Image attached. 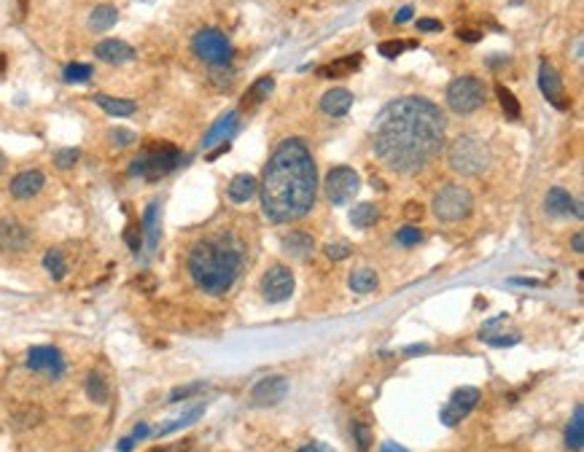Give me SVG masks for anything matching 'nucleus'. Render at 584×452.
I'll list each match as a JSON object with an SVG mask.
<instances>
[{
	"mask_svg": "<svg viewBox=\"0 0 584 452\" xmlns=\"http://www.w3.org/2000/svg\"><path fill=\"white\" fill-rule=\"evenodd\" d=\"M92 65H84V62H71L65 70H62V78L68 81V84H86L89 78H92Z\"/></svg>",
	"mask_w": 584,
	"mask_h": 452,
	"instance_id": "obj_33",
	"label": "nucleus"
},
{
	"mask_svg": "<svg viewBox=\"0 0 584 452\" xmlns=\"http://www.w3.org/2000/svg\"><path fill=\"white\" fill-rule=\"evenodd\" d=\"M86 396L95 404L108 401V382H105V377H103L100 372H92V374L86 377Z\"/></svg>",
	"mask_w": 584,
	"mask_h": 452,
	"instance_id": "obj_32",
	"label": "nucleus"
},
{
	"mask_svg": "<svg viewBox=\"0 0 584 452\" xmlns=\"http://www.w3.org/2000/svg\"><path fill=\"white\" fill-rule=\"evenodd\" d=\"M353 105V95L348 89H329L323 98H320V108L329 116H345Z\"/></svg>",
	"mask_w": 584,
	"mask_h": 452,
	"instance_id": "obj_19",
	"label": "nucleus"
},
{
	"mask_svg": "<svg viewBox=\"0 0 584 452\" xmlns=\"http://www.w3.org/2000/svg\"><path fill=\"white\" fill-rule=\"evenodd\" d=\"M447 162L458 175H482L493 162V151L482 137L461 135L452 140L450 151H447Z\"/></svg>",
	"mask_w": 584,
	"mask_h": 452,
	"instance_id": "obj_4",
	"label": "nucleus"
},
{
	"mask_svg": "<svg viewBox=\"0 0 584 452\" xmlns=\"http://www.w3.org/2000/svg\"><path fill=\"white\" fill-rule=\"evenodd\" d=\"M380 452H407V450H404V447H399V444H393V441H385Z\"/></svg>",
	"mask_w": 584,
	"mask_h": 452,
	"instance_id": "obj_52",
	"label": "nucleus"
},
{
	"mask_svg": "<svg viewBox=\"0 0 584 452\" xmlns=\"http://www.w3.org/2000/svg\"><path fill=\"white\" fill-rule=\"evenodd\" d=\"M148 433H151V428H148L146 423H140V426H137V428H135V431H132V433H130V439H132V441H137V439H146Z\"/></svg>",
	"mask_w": 584,
	"mask_h": 452,
	"instance_id": "obj_47",
	"label": "nucleus"
},
{
	"mask_svg": "<svg viewBox=\"0 0 584 452\" xmlns=\"http://www.w3.org/2000/svg\"><path fill=\"white\" fill-rule=\"evenodd\" d=\"M181 164V151L170 143H157L140 151L130 164V175L135 178H146V181H157L162 175L172 172Z\"/></svg>",
	"mask_w": 584,
	"mask_h": 452,
	"instance_id": "obj_5",
	"label": "nucleus"
},
{
	"mask_svg": "<svg viewBox=\"0 0 584 452\" xmlns=\"http://www.w3.org/2000/svg\"><path fill=\"white\" fill-rule=\"evenodd\" d=\"M132 447H135V441L130 439V436H124V439H122V444H119V452H130V450H132Z\"/></svg>",
	"mask_w": 584,
	"mask_h": 452,
	"instance_id": "obj_53",
	"label": "nucleus"
},
{
	"mask_svg": "<svg viewBox=\"0 0 584 452\" xmlns=\"http://www.w3.org/2000/svg\"><path fill=\"white\" fill-rule=\"evenodd\" d=\"M108 140L113 143V146L127 148V146H132V143L137 140V137H135L132 130H124V127H113V130L108 132Z\"/></svg>",
	"mask_w": 584,
	"mask_h": 452,
	"instance_id": "obj_38",
	"label": "nucleus"
},
{
	"mask_svg": "<svg viewBox=\"0 0 584 452\" xmlns=\"http://www.w3.org/2000/svg\"><path fill=\"white\" fill-rule=\"evenodd\" d=\"M573 196L565 191V189H560V186H555V189H549L547 191V199H544V210H547L549 216H568L573 210Z\"/></svg>",
	"mask_w": 584,
	"mask_h": 452,
	"instance_id": "obj_20",
	"label": "nucleus"
},
{
	"mask_svg": "<svg viewBox=\"0 0 584 452\" xmlns=\"http://www.w3.org/2000/svg\"><path fill=\"white\" fill-rule=\"evenodd\" d=\"M202 415H205V406L199 404V406L189 409V412H186V415H181L178 420H172V423H167L165 428H159V436H167V433H172V431H181V428L192 426L197 417H202Z\"/></svg>",
	"mask_w": 584,
	"mask_h": 452,
	"instance_id": "obj_34",
	"label": "nucleus"
},
{
	"mask_svg": "<svg viewBox=\"0 0 584 452\" xmlns=\"http://www.w3.org/2000/svg\"><path fill=\"white\" fill-rule=\"evenodd\" d=\"M275 89V78L272 75H261V78H256L254 84L248 86V92H245L243 98V105L245 108H254V105H259V103H264V98H269V92Z\"/></svg>",
	"mask_w": 584,
	"mask_h": 452,
	"instance_id": "obj_23",
	"label": "nucleus"
},
{
	"mask_svg": "<svg viewBox=\"0 0 584 452\" xmlns=\"http://www.w3.org/2000/svg\"><path fill=\"white\" fill-rule=\"evenodd\" d=\"M565 444H568V450L579 452L584 444V409L582 406H576V412H573V420L571 426H568V431H565Z\"/></svg>",
	"mask_w": 584,
	"mask_h": 452,
	"instance_id": "obj_28",
	"label": "nucleus"
},
{
	"mask_svg": "<svg viewBox=\"0 0 584 452\" xmlns=\"http://www.w3.org/2000/svg\"><path fill=\"white\" fill-rule=\"evenodd\" d=\"M434 216L439 221H447V224H455V221H463L471 208H474V199H471V191L461 184H447L442 186L437 194H434Z\"/></svg>",
	"mask_w": 584,
	"mask_h": 452,
	"instance_id": "obj_6",
	"label": "nucleus"
},
{
	"mask_svg": "<svg viewBox=\"0 0 584 452\" xmlns=\"http://www.w3.org/2000/svg\"><path fill=\"white\" fill-rule=\"evenodd\" d=\"M299 452H334L329 447V444H323V441H313V444H307V447H302Z\"/></svg>",
	"mask_w": 584,
	"mask_h": 452,
	"instance_id": "obj_46",
	"label": "nucleus"
},
{
	"mask_svg": "<svg viewBox=\"0 0 584 452\" xmlns=\"http://www.w3.org/2000/svg\"><path fill=\"white\" fill-rule=\"evenodd\" d=\"M78 159H81V151H78V148H62V151H57V154H54V164H57L60 170H68V167H73Z\"/></svg>",
	"mask_w": 584,
	"mask_h": 452,
	"instance_id": "obj_37",
	"label": "nucleus"
},
{
	"mask_svg": "<svg viewBox=\"0 0 584 452\" xmlns=\"http://www.w3.org/2000/svg\"><path fill=\"white\" fill-rule=\"evenodd\" d=\"M256 189H259V184H256L254 175H234L229 184V199L231 202H248L256 194Z\"/></svg>",
	"mask_w": 584,
	"mask_h": 452,
	"instance_id": "obj_24",
	"label": "nucleus"
},
{
	"mask_svg": "<svg viewBox=\"0 0 584 452\" xmlns=\"http://www.w3.org/2000/svg\"><path fill=\"white\" fill-rule=\"evenodd\" d=\"M412 11H414L412 6H404L402 11L396 14V22H399V25H404V22H410V19H412Z\"/></svg>",
	"mask_w": 584,
	"mask_h": 452,
	"instance_id": "obj_48",
	"label": "nucleus"
},
{
	"mask_svg": "<svg viewBox=\"0 0 584 452\" xmlns=\"http://www.w3.org/2000/svg\"><path fill=\"white\" fill-rule=\"evenodd\" d=\"M30 243V232L16 221H0V248L6 251H22Z\"/></svg>",
	"mask_w": 584,
	"mask_h": 452,
	"instance_id": "obj_18",
	"label": "nucleus"
},
{
	"mask_svg": "<svg viewBox=\"0 0 584 452\" xmlns=\"http://www.w3.org/2000/svg\"><path fill=\"white\" fill-rule=\"evenodd\" d=\"M27 369L33 372H41L46 377L57 379L65 374V358L57 347H49V345H41V347H30L27 353Z\"/></svg>",
	"mask_w": 584,
	"mask_h": 452,
	"instance_id": "obj_11",
	"label": "nucleus"
},
{
	"mask_svg": "<svg viewBox=\"0 0 584 452\" xmlns=\"http://www.w3.org/2000/svg\"><path fill=\"white\" fill-rule=\"evenodd\" d=\"M396 240H399L404 248H412V245H417L420 240H423V232H420L417 226H402L399 234H396Z\"/></svg>",
	"mask_w": 584,
	"mask_h": 452,
	"instance_id": "obj_39",
	"label": "nucleus"
},
{
	"mask_svg": "<svg viewBox=\"0 0 584 452\" xmlns=\"http://www.w3.org/2000/svg\"><path fill=\"white\" fill-rule=\"evenodd\" d=\"M407 216H410V219H417V216H423V208H420L417 202H410V205H407Z\"/></svg>",
	"mask_w": 584,
	"mask_h": 452,
	"instance_id": "obj_50",
	"label": "nucleus"
},
{
	"mask_svg": "<svg viewBox=\"0 0 584 452\" xmlns=\"http://www.w3.org/2000/svg\"><path fill=\"white\" fill-rule=\"evenodd\" d=\"M361 65V54H350V57H342V60H334L331 65L320 68L318 73L323 78H342V75H350L353 70H358Z\"/></svg>",
	"mask_w": 584,
	"mask_h": 452,
	"instance_id": "obj_25",
	"label": "nucleus"
},
{
	"mask_svg": "<svg viewBox=\"0 0 584 452\" xmlns=\"http://www.w3.org/2000/svg\"><path fill=\"white\" fill-rule=\"evenodd\" d=\"M143 240H146V251L154 253L159 245V202H151L143 213Z\"/></svg>",
	"mask_w": 584,
	"mask_h": 452,
	"instance_id": "obj_21",
	"label": "nucleus"
},
{
	"mask_svg": "<svg viewBox=\"0 0 584 452\" xmlns=\"http://www.w3.org/2000/svg\"><path fill=\"white\" fill-rule=\"evenodd\" d=\"M98 60L108 62V65H124V62L135 60V49L130 43H124L119 38H108V41H100L95 46Z\"/></svg>",
	"mask_w": 584,
	"mask_h": 452,
	"instance_id": "obj_16",
	"label": "nucleus"
},
{
	"mask_svg": "<svg viewBox=\"0 0 584 452\" xmlns=\"http://www.w3.org/2000/svg\"><path fill=\"white\" fill-rule=\"evenodd\" d=\"M538 89H541V95L555 105V108H568V103H565V92H563V84H560V75L558 70H555V65H549V62H541L538 65Z\"/></svg>",
	"mask_w": 584,
	"mask_h": 452,
	"instance_id": "obj_14",
	"label": "nucleus"
},
{
	"mask_svg": "<svg viewBox=\"0 0 584 452\" xmlns=\"http://www.w3.org/2000/svg\"><path fill=\"white\" fill-rule=\"evenodd\" d=\"M243 267V256L237 248L219 240L197 243L189 253V272L194 283L207 293H226L234 285Z\"/></svg>",
	"mask_w": 584,
	"mask_h": 452,
	"instance_id": "obj_3",
	"label": "nucleus"
},
{
	"mask_svg": "<svg viewBox=\"0 0 584 452\" xmlns=\"http://www.w3.org/2000/svg\"><path fill=\"white\" fill-rule=\"evenodd\" d=\"M205 385H186V388H178V391H172L170 393V401H181V399H186V396H192V393H197V391H202Z\"/></svg>",
	"mask_w": 584,
	"mask_h": 452,
	"instance_id": "obj_44",
	"label": "nucleus"
},
{
	"mask_svg": "<svg viewBox=\"0 0 584 452\" xmlns=\"http://www.w3.org/2000/svg\"><path fill=\"white\" fill-rule=\"evenodd\" d=\"M323 186H326L329 202L345 205V202H350V199L358 194L361 178H358V172H355L353 167H334V170L326 175V184Z\"/></svg>",
	"mask_w": 584,
	"mask_h": 452,
	"instance_id": "obj_9",
	"label": "nucleus"
},
{
	"mask_svg": "<svg viewBox=\"0 0 584 452\" xmlns=\"http://www.w3.org/2000/svg\"><path fill=\"white\" fill-rule=\"evenodd\" d=\"M458 38H461V41H469V43H476V41H479V33H476V30H458Z\"/></svg>",
	"mask_w": 584,
	"mask_h": 452,
	"instance_id": "obj_49",
	"label": "nucleus"
},
{
	"mask_svg": "<svg viewBox=\"0 0 584 452\" xmlns=\"http://www.w3.org/2000/svg\"><path fill=\"white\" fill-rule=\"evenodd\" d=\"M116 19H119V11L105 3V6H98V9L92 11V16H89V27L98 30V33H105V30H110V27L116 25Z\"/></svg>",
	"mask_w": 584,
	"mask_h": 452,
	"instance_id": "obj_27",
	"label": "nucleus"
},
{
	"mask_svg": "<svg viewBox=\"0 0 584 452\" xmlns=\"http://www.w3.org/2000/svg\"><path fill=\"white\" fill-rule=\"evenodd\" d=\"M43 186H46V175L41 170H25L19 172L16 178L11 181V196L14 199H33L36 194H41L43 191Z\"/></svg>",
	"mask_w": 584,
	"mask_h": 452,
	"instance_id": "obj_15",
	"label": "nucleus"
},
{
	"mask_svg": "<svg viewBox=\"0 0 584 452\" xmlns=\"http://www.w3.org/2000/svg\"><path fill=\"white\" fill-rule=\"evenodd\" d=\"M192 46H194L197 57L205 60L207 65H213V68H224L231 60L229 38L219 33V30H199L194 41H192Z\"/></svg>",
	"mask_w": 584,
	"mask_h": 452,
	"instance_id": "obj_8",
	"label": "nucleus"
},
{
	"mask_svg": "<svg viewBox=\"0 0 584 452\" xmlns=\"http://www.w3.org/2000/svg\"><path fill=\"white\" fill-rule=\"evenodd\" d=\"M261 293H264V299H267V302H272V305H278V302H286V299H291V293H293V272L288 267H283V264H275V267H269L267 272H264V278H261Z\"/></svg>",
	"mask_w": 584,
	"mask_h": 452,
	"instance_id": "obj_10",
	"label": "nucleus"
},
{
	"mask_svg": "<svg viewBox=\"0 0 584 452\" xmlns=\"http://www.w3.org/2000/svg\"><path fill=\"white\" fill-rule=\"evenodd\" d=\"M95 105H100V108L105 110L108 116H130V113H135L137 110V105H135L132 100H124V98H110V95H95Z\"/></svg>",
	"mask_w": 584,
	"mask_h": 452,
	"instance_id": "obj_22",
	"label": "nucleus"
},
{
	"mask_svg": "<svg viewBox=\"0 0 584 452\" xmlns=\"http://www.w3.org/2000/svg\"><path fill=\"white\" fill-rule=\"evenodd\" d=\"M283 248H286V253H291V256L296 258H305L313 248H316V243H313V237L305 232H291L283 237Z\"/></svg>",
	"mask_w": 584,
	"mask_h": 452,
	"instance_id": "obj_26",
	"label": "nucleus"
},
{
	"mask_svg": "<svg viewBox=\"0 0 584 452\" xmlns=\"http://www.w3.org/2000/svg\"><path fill=\"white\" fill-rule=\"evenodd\" d=\"M124 243L130 245L132 253H137V251H140V243H143V229H140L137 224H130L127 232H124Z\"/></svg>",
	"mask_w": 584,
	"mask_h": 452,
	"instance_id": "obj_40",
	"label": "nucleus"
},
{
	"mask_svg": "<svg viewBox=\"0 0 584 452\" xmlns=\"http://www.w3.org/2000/svg\"><path fill=\"white\" fill-rule=\"evenodd\" d=\"M3 70H6V57L0 54V75H3Z\"/></svg>",
	"mask_w": 584,
	"mask_h": 452,
	"instance_id": "obj_54",
	"label": "nucleus"
},
{
	"mask_svg": "<svg viewBox=\"0 0 584 452\" xmlns=\"http://www.w3.org/2000/svg\"><path fill=\"white\" fill-rule=\"evenodd\" d=\"M234 127H237V110H229V113H224L219 122L213 124L210 130L205 132V137H202V148H213V146H221V143H226L231 137V132H234Z\"/></svg>",
	"mask_w": 584,
	"mask_h": 452,
	"instance_id": "obj_17",
	"label": "nucleus"
},
{
	"mask_svg": "<svg viewBox=\"0 0 584 452\" xmlns=\"http://www.w3.org/2000/svg\"><path fill=\"white\" fill-rule=\"evenodd\" d=\"M350 288H353L355 293H372L377 288V272L369 267L355 269L353 275H350Z\"/></svg>",
	"mask_w": 584,
	"mask_h": 452,
	"instance_id": "obj_30",
	"label": "nucleus"
},
{
	"mask_svg": "<svg viewBox=\"0 0 584 452\" xmlns=\"http://www.w3.org/2000/svg\"><path fill=\"white\" fill-rule=\"evenodd\" d=\"M447 105L452 113L466 116L474 113L485 105V81H479L476 75H461L447 86Z\"/></svg>",
	"mask_w": 584,
	"mask_h": 452,
	"instance_id": "obj_7",
	"label": "nucleus"
},
{
	"mask_svg": "<svg viewBox=\"0 0 584 452\" xmlns=\"http://www.w3.org/2000/svg\"><path fill=\"white\" fill-rule=\"evenodd\" d=\"M571 245H573V251H576V253H582V251H584V248H582V245H584V237H582V234H573Z\"/></svg>",
	"mask_w": 584,
	"mask_h": 452,
	"instance_id": "obj_51",
	"label": "nucleus"
},
{
	"mask_svg": "<svg viewBox=\"0 0 584 452\" xmlns=\"http://www.w3.org/2000/svg\"><path fill=\"white\" fill-rule=\"evenodd\" d=\"M326 256H329L331 261H342V258L350 256V245L348 243H329L326 245Z\"/></svg>",
	"mask_w": 584,
	"mask_h": 452,
	"instance_id": "obj_41",
	"label": "nucleus"
},
{
	"mask_svg": "<svg viewBox=\"0 0 584 452\" xmlns=\"http://www.w3.org/2000/svg\"><path fill=\"white\" fill-rule=\"evenodd\" d=\"M286 393H288V379L283 374H275V377H264L261 382H256L251 399H254L256 406H272V404L283 401Z\"/></svg>",
	"mask_w": 584,
	"mask_h": 452,
	"instance_id": "obj_13",
	"label": "nucleus"
},
{
	"mask_svg": "<svg viewBox=\"0 0 584 452\" xmlns=\"http://www.w3.org/2000/svg\"><path fill=\"white\" fill-rule=\"evenodd\" d=\"M43 269L49 272L54 280H62L68 275V258L62 253V248H51L49 253L43 256Z\"/></svg>",
	"mask_w": 584,
	"mask_h": 452,
	"instance_id": "obj_29",
	"label": "nucleus"
},
{
	"mask_svg": "<svg viewBox=\"0 0 584 452\" xmlns=\"http://www.w3.org/2000/svg\"><path fill=\"white\" fill-rule=\"evenodd\" d=\"M496 95H499V103L501 108H504V113H506V119H520V103H517V98L511 95L509 89L504 84L496 86Z\"/></svg>",
	"mask_w": 584,
	"mask_h": 452,
	"instance_id": "obj_35",
	"label": "nucleus"
},
{
	"mask_svg": "<svg viewBox=\"0 0 584 452\" xmlns=\"http://www.w3.org/2000/svg\"><path fill=\"white\" fill-rule=\"evenodd\" d=\"M479 404V391L476 388H458V391L450 396L447 406L442 409V423L444 426H458L463 417L469 415Z\"/></svg>",
	"mask_w": 584,
	"mask_h": 452,
	"instance_id": "obj_12",
	"label": "nucleus"
},
{
	"mask_svg": "<svg viewBox=\"0 0 584 452\" xmlns=\"http://www.w3.org/2000/svg\"><path fill=\"white\" fill-rule=\"evenodd\" d=\"M417 43L414 41H382L377 46V51L382 54V57H388V60H393V57H399L404 49H414Z\"/></svg>",
	"mask_w": 584,
	"mask_h": 452,
	"instance_id": "obj_36",
	"label": "nucleus"
},
{
	"mask_svg": "<svg viewBox=\"0 0 584 452\" xmlns=\"http://www.w3.org/2000/svg\"><path fill=\"white\" fill-rule=\"evenodd\" d=\"M318 170L310 148L302 140H283L264 167L261 208L269 221L291 224L305 219L316 205Z\"/></svg>",
	"mask_w": 584,
	"mask_h": 452,
	"instance_id": "obj_2",
	"label": "nucleus"
},
{
	"mask_svg": "<svg viewBox=\"0 0 584 452\" xmlns=\"http://www.w3.org/2000/svg\"><path fill=\"white\" fill-rule=\"evenodd\" d=\"M6 170V157H3V154H0V172Z\"/></svg>",
	"mask_w": 584,
	"mask_h": 452,
	"instance_id": "obj_55",
	"label": "nucleus"
},
{
	"mask_svg": "<svg viewBox=\"0 0 584 452\" xmlns=\"http://www.w3.org/2000/svg\"><path fill=\"white\" fill-rule=\"evenodd\" d=\"M417 30H420V33H439V30H442V22H439V19H417Z\"/></svg>",
	"mask_w": 584,
	"mask_h": 452,
	"instance_id": "obj_45",
	"label": "nucleus"
},
{
	"mask_svg": "<svg viewBox=\"0 0 584 452\" xmlns=\"http://www.w3.org/2000/svg\"><path fill=\"white\" fill-rule=\"evenodd\" d=\"M482 340H485L487 345H493V347H506V345H517V342H520V334H517V331H511L509 337H490V334H485Z\"/></svg>",
	"mask_w": 584,
	"mask_h": 452,
	"instance_id": "obj_42",
	"label": "nucleus"
},
{
	"mask_svg": "<svg viewBox=\"0 0 584 452\" xmlns=\"http://www.w3.org/2000/svg\"><path fill=\"white\" fill-rule=\"evenodd\" d=\"M380 210L377 205H372V202H361V205H355L353 213H350V221H353V226H358V229H369L375 221H377Z\"/></svg>",
	"mask_w": 584,
	"mask_h": 452,
	"instance_id": "obj_31",
	"label": "nucleus"
},
{
	"mask_svg": "<svg viewBox=\"0 0 584 452\" xmlns=\"http://www.w3.org/2000/svg\"><path fill=\"white\" fill-rule=\"evenodd\" d=\"M355 436H358V450L366 452L369 450V441H372V436H369V428H364L361 423H355Z\"/></svg>",
	"mask_w": 584,
	"mask_h": 452,
	"instance_id": "obj_43",
	"label": "nucleus"
},
{
	"mask_svg": "<svg viewBox=\"0 0 584 452\" xmlns=\"http://www.w3.org/2000/svg\"><path fill=\"white\" fill-rule=\"evenodd\" d=\"M447 124L442 110L426 98H399L377 113L372 143L380 162L393 172H417L437 157Z\"/></svg>",
	"mask_w": 584,
	"mask_h": 452,
	"instance_id": "obj_1",
	"label": "nucleus"
}]
</instances>
